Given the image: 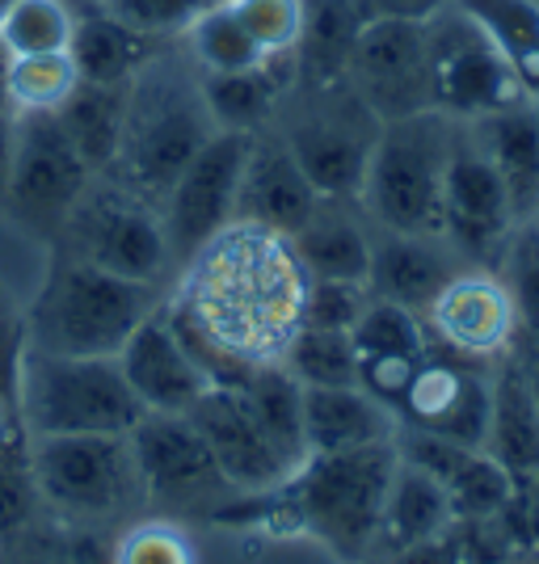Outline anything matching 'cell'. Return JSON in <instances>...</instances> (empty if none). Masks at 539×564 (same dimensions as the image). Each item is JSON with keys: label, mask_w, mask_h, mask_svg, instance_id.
<instances>
[{"label": "cell", "mask_w": 539, "mask_h": 564, "mask_svg": "<svg viewBox=\"0 0 539 564\" xmlns=\"http://www.w3.org/2000/svg\"><path fill=\"white\" fill-rule=\"evenodd\" d=\"M164 304L236 367L282 362L304 325L308 270L291 236L233 219L177 265Z\"/></svg>", "instance_id": "cell-1"}, {"label": "cell", "mask_w": 539, "mask_h": 564, "mask_svg": "<svg viewBox=\"0 0 539 564\" xmlns=\"http://www.w3.org/2000/svg\"><path fill=\"white\" fill-rule=\"evenodd\" d=\"M397 464V443L308 455L287 485L245 501L240 527H282L321 543L333 561L371 564Z\"/></svg>", "instance_id": "cell-2"}, {"label": "cell", "mask_w": 539, "mask_h": 564, "mask_svg": "<svg viewBox=\"0 0 539 564\" xmlns=\"http://www.w3.org/2000/svg\"><path fill=\"white\" fill-rule=\"evenodd\" d=\"M215 131L219 127L203 97V72L182 55H152L127 85L122 140L110 177L161 212L173 182Z\"/></svg>", "instance_id": "cell-3"}, {"label": "cell", "mask_w": 539, "mask_h": 564, "mask_svg": "<svg viewBox=\"0 0 539 564\" xmlns=\"http://www.w3.org/2000/svg\"><path fill=\"white\" fill-rule=\"evenodd\" d=\"M161 291L55 253L25 312L22 346L68 358H118L127 337L161 307Z\"/></svg>", "instance_id": "cell-4"}, {"label": "cell", "mask_w": 539, "mask_h": 564, "mask_svg": "<svg viewBox=\"0 0 539 564\" xmlns=\"http://www.w3.org/2000/svg\"><path fill=\"white\" fill-rule=\"evenodd\" d=\"M13 404L30 438L131 434L143 417L118 358H68L18 346Z\"/></svg>", "instance_id": "cell-5"}, {"label": "cell", "mask_w": 539, "mask_h": 564, "mask_svg": "<svg viewBox=\"0 0 539 564\" xmlns=\"http://www.w3.org/2000/svg\"><path fill=\"white\" fill-rule=\"evenodd\" d=\"M455 127L460 118H446L443 110H418L379 127L358 189V207L376 228L443 236V186Z\"/></svg>", "instance_id": "cell-6"}, {"label": "cell", "mask_w": 539, "mask_h": 564, "mask_svg": "<svg viewBox=\"0 0 539 564\" xmlns=\"http://www.w3.org/2000/svg\"><path fill=\"white\" fill-rule=\"evenodd\" d=\"M30 471L43 514L64 527L118 531L148 514L131 434H64L30 438Z\"/></svg>", "instance_id": "cell-7"}, {"label": "cell", "mask_w": 539, "mask_h": 564, "mask_svg": "<svg viewBox=\"0 0 539 564\" xmlns=\"http://www.w3.org/2000/svg\"><path fill=\"white\" fill-rule=\"evenodd\" d=\"M55 253L148 286H164L177 270L161 212L110 173H97L76 198L64 232L55 236Z\"/></svg>", "instance_id": "cell-8"}, {"label": "cell", "mask_w": 539, "mask_h": 564, "mask_svg": "<svg viewBox=\"0 0 539 564\" xmlns=\"http://www.w3.org/2000/svg\"><path fill=\"white\" fill-rule=\"evenodd\" d=\"M425 25V80H430V110L446 118H481L502 106L531 97L515 64L493 47V39L468 13L443 0L422 18Z\"/></svg>", "instance_id": "cell-9"}, {"label": "cell", "mask_w": 539, "mask_h": 564, "mask_svg": "<svg viewBox=\"0 0 539 564\" xmlns=\"http://www.w3.org/2000/svg\"><path fill=\"white\" fill-rule=\"evenodd\" d=\"M379 127L384 122L337 76V80L308 85L304 101L291 110L279 135L295 152V161L304 165L312 186L321 189V198L358 203V189H363V177H367V161H371Z\"/></svg>", "instance_id": "cell-10"}, {"label": "cell", "mask_w": 539, "mask_h": 564, "mask_svg": "<svg viewBox=\"0 0 539 564\" xmlns=\"http://www.w3.org/2000/svg\"><path fill=\"white\" fill-rule=\"evenodd\" d=\"M131 451H136L148 514L212 522L233 497H240L224 480L207 438L186 413H143L140 425L131 430Z\"/></svg>", "instance_id": "cell-11"}, {"label": "cell", "mask_w": 539, "mask_h": 564, "mask_svg": "<svg viewBox=\"0 0 539 564\" xmlns=\"http://www.w3.org/2000/svg\"><path fill=\"white\" fill-rule=\"evenodd\" d=\"M97 173L85 165L60 115H13V161L0 207L22 224L25 232L55 245L64 232L76 198Z\"/></svg>", "instance_id": "cell-12"}, {"label": "cell", "mask_w": 539, "mask_h": 564, "mask_svg": "<svg viewBox=\"0 0 539 564\" xmlns=\"http://www.w3.org/2000/svg\"><path fill=\"white\" fill-rule=\"evenodd\" d=\"M342 80L363 97V106L379 122L430 110L422 18H405V13L367 18L346 51Z\"/></svg>", "instance_id": "cell-13"}, {"label": "cell", "mask_w": 539, "mask_h": 564, "mask_svg": "<svg viewBox=\"0 0 539 564\" xmlns=\"http://www.w3.org/2000/svg\"><path fill=\"white\" fill-rule=\"evenodd\" d=\"M522 224L510 203V189L502 173L472 140L468 122L455 127V148L446 161V186H443V236L455 245V253L468 265L497 270L506 253L510 236Z\"/></svg>", "instance_id": "cell-14"}, {"label": "cell", "mask_w": 539, "mask_h": 564, "mask_svg": "<svg viewBox=\"0 0 539 564\" xmlns=\"http://www.w3.org/2000/svg\"><path fill=\"white\" fill-rule=\"evenodd\" d=\"M249 140L254 135L245 131H215L203 143V152L186 165V173L173 182L169 198L161 203L173 265H182L194 249H203L219 228H228L236 219V189H240Z\"/></svg>", "instance_id": "cell-15"}, {"label": "cell", "mask_w": 539, "mask_h": 564, "mask_svg": "<svg viewBox=\"0 0 539 564\" xmlns=\"http://www.w3.org/2000/svg\"><path fill=\"white\" fill-rule=\"evenodd\" d=\"M422 325L430 346L472 358V362H497L502 354L515 350L518 341L510 291H506L502 274L485 270V265L455 270L422 312Z\"/></svg>", "instance_id": "cell-16"}, {"label": "cell", "mask_w": 539, "mask_h": 564, "mask_svg": "<svg viewBox=\"0 0 539 564\" xmlns=\"http://www.w3.org/2000/svg\"><path fill=\"white\" fill-rule=\"evenodd\" d=\"M397 422L481 451L489 430V362L430 346L400 397Z\"/></svg>", "instance_id": "cell-17"}, {"label": "cell", "mask_w": 539, "mask_h": 564, "mask_svg": "<svg viewBox=\"0 0 539 564\" xmlns=\"http://www.w3.org/2000/svg\"><path fill=\"white\" fill-rule=\"evenodd\" d=\"M186 417L198 425V434L207 438L215 464H219L224 480L233 485L236 494H245V497L274 494L279 485H287V476L300 468V464L261 430V422L254 417V409L240 400L236 388L212 383Z\"/></svg>", "instance_id": "cell-18"}, {"label": "cell", "mask_w": 539, "mask_h": 564, "mask_svg": "<svg viewBox=\"0 0 539 564\" xmlns=\"http://www.w3.org/2000/svg\"><path fill=\"white\" fill-rule=\"evenodd\" d=\"M321 189L312 186L304 165L287 148L279 131H258L245 152L240 189H236V219L261 224L270 232L295 236L312 212L321 207Z\"/></svg>", "instance_id": "cell-19"}, {"label": "cell", "mask_w": 539, "mask_h": 564, "mask_svg": "<svg viewBox=\"0 0 539 564\" xmlns=\"http://www.w3.org/2000/svg\"><path fill=\"white\" fill-rule=\"evenodd\" d=\"M118 367H122L136 400L143 404V413H190L198 397L212 388V379L203 376V367L182 346V337L164 312V300L140 329L127 337V346L118 350Z\"/></svg>", "instance_id": "cell-20"}, {"label": "cell", "mask_w": 539, "mask_h": 564, "mask_svg": "<svg viewBox=\"0 0 539 564\" xmlns=\"http://www.w3.org/2000/svg\"><path fill=\"white\" fill-rule=\"evenodd\" d=\"M468 261L455 253L446 236H418V232H388L371 224V265L367 286L376 300L400 304L422 316L430 300L446 286L455 270Z\"/></svg>", "instance_id": "cell-21"}, {"label": "cell", "mask_w": 539, "mask_h": 564, "mask_svg": "<svg viewBox=\"0 0 539 564\" xmlns=\"http://www.w3.org/2000/svg\"><path fill=\"white\" fill-rule=\"evenodd\" d=\"M481 451L510 471L515 485L539 471V404L515 350L489 362V430Z\"/></svg>", "instance_id": "cell-22"}, {"label": "cell", "mask_w": 539, "mask_h": 564, "mask_svg": "<svg viewBox=\"0 0 539 564\" xmlns=\"http://www.w3.org/2000/svg\"><path fill=\"white\" fill-rule=\"evenodd\" d=\"M300 76V55H270L258 68L245 72H219V76H203V97L212 110L219 131H245L258 135L270 131V122L282 115L287 94Z\"/></svg>", "instance_id": "cell-23"}, {"label": "cell", "mask_w": 539, "mask_h": 564, "mask_svg": "<svg viewBox=\"0 0 539 564\" xmlns=\"http://www.w3.org/2000/svg\"><path fill=\"white\" fill-rule=\"evenodd\" d=\"M472 140L481 143V152L502 173V182L510 189L518 219H536L539 215V118L531 97H522L515 106H502L481 118H468Z\"/></svg>", "instance_id": "cell-24"}, {"label": "cell", "mask_w": 539, "mask_h": 564, "mask_svg": "<svg viewBox=\"0 0 539 564\" xmlns=\"http://www.w3.org/2000/svg\"><path fill=\"white\" fill-rule=\"evenodd\" d=\"M397 413L358 383L351 388H304V447L308 455L371 447L397 438Z\"/></svg>", "instance_id": "cell-25"}, {"label": "cell", "mask_w": 539, "mask_h": 564, "mask_svg": "<svg viewBox=\"0 0 539 564\" xmlns=\"http://www.w3.org/2000/svg\"><path fill=\"white\" fill-rule=\"evenodd\" d=\"M451 527H455V510H451V497L443 485L430 471L400 459L388 501H384V518H379L376 561H392V556H405L413 547L443 540Z\"/></svg>", "instance_id": "cell-26"}, {"label": "cell", "mask_w": 539, "mask_h": 564, "mask_svg": "<svg viewBox=\"0 0 539 564\" xmlns=\"http://www.w3.org/2000/svg\"><path fill=\"white\" fill-rule=\"evenodd\" d=\"M295 258L308 270V279H358L367 282L371 265V219L358 203L325 198L312 219L291 236Z\"/></svg>", "instance_id": "cell-27"}, {"label": "cell", "mask_w": 539, "mask_h": 564, "mask_svg": "<svg viewBox=\"0 0 539 564\" xmlns=\"http://www.w3.org/2000/svg\"><path fill=\"white\" fill-rule=\"evenodd\" d=\"M161 43L143 39L136 30H127L122 22H115L110 13H101L94 0H85V9H76V25H72L68 55L80 80L94 85H127L136 72L157 55Z\"/></svg>", "instance_id": "cell-28"}, {"label": "cell", "mask_w": 539, "mask_h": 564, "mask_svg": "<svg viewBox=\"0 0 539 564\" xmlns=\"http://www.w3.org/2000/svg\"><path fill=\"white\" fill-rule=\"evenodd\" d=\"M127 85L80 80L76 94L55 110L64 131L76 143V152L85 156V165L94 173H110V165H115L118 140H122V115H127Z\"/></svg>", "instance_id": "cell-29"}, {"label": "cell", "mask_w": 539, "mask_h": 564, "mask_svg": "<svg viewBox=\"0 0 539 564\" xmlns=\"http://www.w3.org/2000/svg\"><path fill=\"white\" fill-rule=\"evenodd\" d=\"M240 392V400L254 409V417L261 422V430L279 443L295 464L308 459L304 447V383L291 376L282 362H261L249 367L245 376L228 383Z\"/></svg>", "instance_id": "cell-30"}, {"label": "cell", "mask_w": 539, "mask_h": 564, "mask_svg": "<svg viewBox=\"0 0 539 564\" xmlns=\"http://www.w3.org/2000/svg\"><path fill=\"white\" fill-rule=\"evenodd\" d=\"M493 39L527 89L539 85V0H455Z\"/></svg>", "instance_id": "cell-31"}, {"label": "cell", "mask_w": 539, "mask_h": 564, "mask_svg": "<svg viewBox=\"0 0 539 564\" xmlns=\"http://www.w3.org/2000/svg\"><path fill=\"white\" fill-rule=\"evenodd\" d=\"M80 85L68 51L60 55H13L4 72V106L13 115H55Z\"/></svg>", "instance_id": "cell-32"}, {"label": "cell", "mask_w": 539, "mask_h": 564, "mask_svg": "<svg viewBox=\"0 0 539 564\" xmlns=\"http://www.w3.org/2000/svg\"><path fill=\"white\" fill-rule=\"evenodd\" d=\"M182 39H186V47H190V64L203 72V76L245 72V68H258L261 59H270V55L245 34V25L236 22L228 0H215L212 9L190 25Z\"/></svg>", "instance_id": "cell-33"}, {"label": "cell", "mask_w": 539, "mask_h": 564, "mask_svg": "<svg viewBox=\"0 0 539 564\" xmlns=\"http://www.w3.org/2000/svg\"><path fill=\"white\" fill-rule=\"evenodd\" d=\"M282 367L300 379L304 388H351L358 383L354 362V337L342 329L300 325L291 346L282 350Z\"/></svg>", "instance_id": "cell-34"}, {"label": "cell", "mask_w": 539, "mask_h": 564, "mask_svg": "<svg viewBox=\"0 0 539 564\" xmlns=\"http://www.w3.org/2000/svg\"><path fill=\"white\" fill-rule=\"evenodd\" d=\"M455 522H485V518H506L510 501H515L518 485L515 476L489 459L485 451H472L460 468L443 480Z\"/></svg>", "instance_id": "cell-35"}, {"label": "cell", "mask_w": 539, "mask_h": 564, "mask_svg": "<svg viewBox=\"0 0 539 564\" xmlns=\"http://www.w3.org/2000/svg\"><path fill=\"white\" fill-rule=\"evenodd\" d=\"M76 9L68 0H13L0 18V43L9 55H60L72 43Z\"/></svg>", "instance_id": "cell-36"}, {"label": "cell", "mask_w": 539, "mask_h": 564, "mask_svg": "<svg viewBox=\"0 0 539 564\" xmlns=\"http://www.w3.org/2000/svg\"><path fill=\"white\" fill-rule=\"evenodd\" d=\"M354 337V362L358 358H425L430 350V337L418 312L388 300H376L363 312V321L351 329Z\"/></svg>", "instance_id": "cell-37"}, {"label": "cell", "mask_w": 539, "mask_h": 564, "mask_svg": "<svg viewBox=\"0 0 539 564\" xmlns=\"http://www.w3.org/2000/svg\"><path fill=\"white\" fill-rule=\"evenodd\" d=\"M115 564H203L182 518L140 514L115 531Z\"/></svg>", "instance_id": "cell-38"}, {"label": "cell", "mask_w": 539, "mask_h": 564, "mask_svg": "<svg viewBox=\"0 0 539 564\" xmlns=\"http://www.w3.org/2000/svg\"><path fill=\"white\" fill-rule=\"evenodd\" d=\"M497 274L510 291V304L518 316V341L539 346V232L536 224H518L506 253L497 261Z\"/></svg>", "instance_id": "cell-39"}, {"label": "cell", "mask_w": 539, "mask_h": 564, "mask_svg": "<svg viewBox=\"0 0 539 564\" xmlns=\"http://www.w3.org/2000/svg\"><path fill=\"white\" fill-rule=\"evenodd\" d=\"M94 4L143 39L169 43V39H182L215 0H94Z\"/></svg>", "instance_id": "cell-40"}, {"label": "cell", "mask_w": 539, "mask_h": 564, "mask_svg": "<svg viewBox=\"0 0 539 564\" xmlns=\"http://www.w3.org/2000/svg\"><path fill=\"white\" fill-rule=\"evenodd\" d=\"M236 22L245 25V34L258 43L266 55H287L300 51L308 25L304 0H228Z\"/></svg>", "instance_id": "cell-41"}, {"label": "cell", "mask_w": 539, "mask_h": 564, "mask_svg": "<svg viewBox=\"0 0 539 564\" xmlns=\"http://www.w3.org/2000/svg\"><path fill=\"white\" fill-rule=\"evenodd\" d=\"M371 304V286L358 279H308L304 325L351 333Z\"/></svg>", "instance_id": "cell-42"}, {"label": "cell", "mask_w": 539, "mask_h": 564, "mask_svg": "<svg viewBox=\"0 0 539 564\" xmlns=\"http://www.w3.org/2000/svg\"><path fill=\"white\" fill-rule=\"evenodd\" d=\"M510 514H518V522H522V527H518V540H527L531 547H539V471L518 485L515 501H510Z\"/></svg>", "instance_id": "cell-43"}, {"label": "cell", "mask_w": 539, "mask_h": 564, "mask_svg": "<svg viewBox=\"0 0 539 564\" xmlns=\"http://www.w3.org/2000/svg\"><path fill=\"white\" fill-rule=\"evenodd\" d=\"M9 161H13V110L0 106V198H4V182H9Z\"/></svg>", "instance_id": "cell-44"}, {"label": "cell", "mask_w": 539, "mask_h": 564, "mask_svg": "<svg viewBox=\"0 0 539 564\" xmlns=\"http://www.w3.org/2000/svg\"><path fill=\"white\" fill-rule=\"evenodd\" d=\"M515 354H518V362H522L527 388H531V397H536V404H539V346H531V341H515Z\"/></svg>", "instance_id": "cell-45"}, {"label": "cell", "mask_w": 539, "mask_h": 564, "mask_svg": "<svg viewBox=\"0 0 539 564\" xmlns=\"http://www.w3.org/2000/svg\"><path fill=\"white\" fill-rule=\"evenodd\" d=\"M13 358H18V354H13ZM13 358H9V325L0 321V367H4V362H13Z\"/></svg>", "instance_id": "cell-46"}, {"label": "cell", "mask_w": 539, "mask_h": 564, "mask_svg": "<svg viewBox=\"0 0 539 564\" xmlns=\"http://www.w3.org/2000/svg\"><path fill=\"white\" fill-rule=\"evenodd\" d=\"M531 106H536V118H539V85L531 89Z\"/></svg>", "instance_id": "cell-47"}, {"label": "cell", "mask_w": 539, "mask_h": 564, "mask_svg": "<svg viewBox=\"0 0 539 564\" xmlns=\"http://www.w3.org/2000/svg\"><path fill=\"white\" fill-rule=\"evenodd\" d=\"M9 4H13V0H0V18H4V13H9Z\"/></svg>", "instance_id": "cell-48"}, {"label": "cell", "mask_w": 539, "mask_h": 564, "mask_svg": "<svg viewBox=\"0 0 539 564\" xmlns=\"http://www.w3.org/2000/svg\"><path fill=\"white\" fill-rule=\"evenodd\" d=\"M531 224H536V232H539V215H536V219H531Z\"/></svg>", "instance_id": "cell-49"}, {"label": "cell", "mask_w": 539, "mask_h": 564, "mask_svg": "<svg viewBox=\"0 0 539 564\" xmlns=\"http://www.w3.org/2000/svg\"><path fill=\"white\" fill-rule=\"evenodd\" d=\"M0 564H4V561H0Z\"/></svg>", "instance_id": "cell-50"}]
</instances>
